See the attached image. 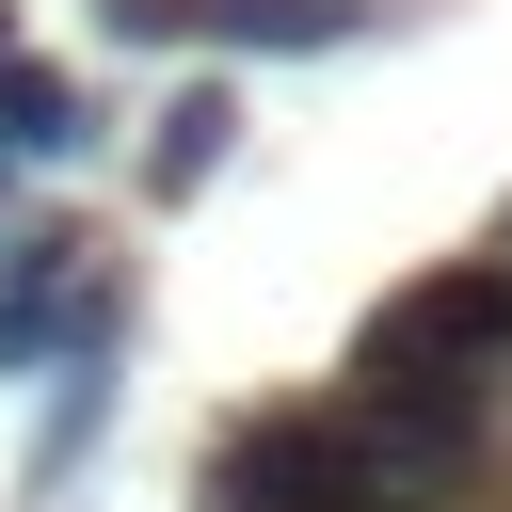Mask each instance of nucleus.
<instances>
[{"label":"nucleus","mask_w":512,"mask_h":512,"mask_svg":"<svg viewBox=\"0 0 512 512\" xmlns=\"http://www.w3.org/2000/svg\"><path fill=\"white\" fill-rule=\"evenodd\" d=\"M480 368H512V256H448V272L384 288V304H368V336H352V384H368V400L480 384Z\"/></svg>","instance_id":"nucleus-2"},{"label":"nucleus","mask_w":512,"mask_h":512,"mask_svg":"<svg viewBox=\"0 0 512 512\" xmlns=\"http://www.w3.org/2000/svg\"><path fill=\"white\" fill-rule=\"evenodd\" d=\"M192 496L208 512H416V480H400V448H384V416L352 400H256V416H224L208 432V464H192Z\"/></svg>","instance_id":"nucleus-1"},{"label":"nucleus","mask_w":512,"mask_h":512,"mask_svg":"<svg viewBox=\"0 0 512 512\" xmlns=\"http://www.w3.org/2000/svg\"><path fill=\"white\" fill-rule=\"evenodd\" d=\"M80 144H96V112H80V80L16 48V64H0V160H80Z\"/></svg>","instance_id":"nucleus-5"},{"label":"nucleus","mask_w":512,"mask_h":512,"mask_svg":"<svg viewBox=\"0 0 512 512\" xmlns=\"http://www.w3.org/2000/svg\"><path fill=\"white\" fill-rule=\"evenodd\" d=\"M224 144H240V96H224V80H176V96H160V128H144V192H160V208H176V192H208V176H224Z\"/></svg>","instance_id":"nucleus-4"},{"label":"nucleus","mask_w":512,"mask_h":512,"mask_svg":"<svg viewBox=\"0 0 512 512\" xmlns=\"http://www.w3.org/2000/svg\"><path fill=\"white\" fill-rule=\"evenodd\" d=\"M192 32L208 48H256V64H320V48L368 32V0H192Z\"/></svg>","instance_id":"nucleus-3"},{"label":"nucleus","mask_w":512,"mask_h":512,"mask_svg":"<svg viewBox=\"0 0 512 512\" xmlns=\"http://www.w3.org/2000/svg\"><path fill=\"white\" fill-rule=\"evenodd\" d=\"M0 256H16V240H0Z\"/></svg>","instance_id":"nucleus-8"},{"label":"nucleus","mask_w":512,"mask_h":512,"mask_svg":"<svg viewBox=\"0 0 512 512\" xmlns=\"http://www.w3.org/2000/svg\"><path fill=\"white\" fill-rule=\"evenodd\" d=\"M0 64H16V16H0Z\"/></svg>","instance_id":"nucleus-7"},{"label":"nucleus","mask_w":512,"mask_h":512,"mask_svg":"<svg viewBox=\"0 0 512 512\" xmlns=\"http://www.w3.org/2000/svg\"><path fill=\"white\" fill-rule=\"evenodd\" d=\"M96 32H112V48H176V32H192V0H96Z\"/></svg>","instance_id":"nucleus-6"}]
</instances>
